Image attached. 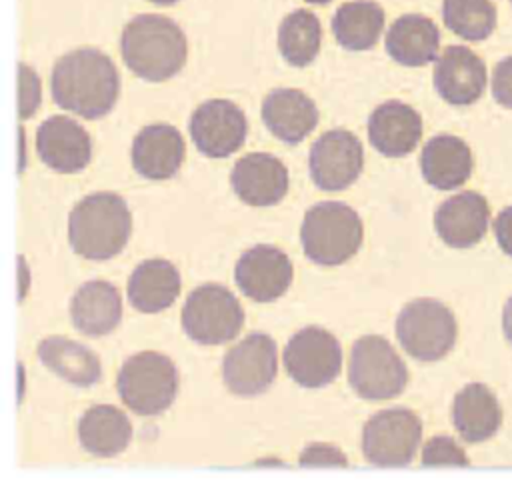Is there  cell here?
<instances>
[{
	"label": "cell",
	"instance_id": "cell-8",
	"mask_svg": "<svg viewBox=\"0 0 512 486\" xmlns=\"http://www.w3.org/2000/svg\"><path fill=\"white\" fill-rule=\"evenodd\" d=\"M244 310L236 296L220 284L194 288L182 308V328L198 344H224L240 332Z\"/></svg>",
	"mask_w": 512,
	"mask_h": 486
},
{
	"label": "cell",
	"instance_id": "cell-2",
	"mask_svg": "<svg viewBox=\"0 0 512 486\" xmlns=\"http://www.w3.org/2000/svg\"><path fill=\"white\" fill-rule=\"evenodd\" d=\"M124 64L148 82H162L176 76L188 56L186 36L180 26L158 14L132 18L120 38Z\"/></svg>",
	"mask_w": 512,
	"mask_h": 486
},
{
	"label": "cell",
	"instance_id": "cell-33",
	"mask_svg": "<svg viewBox=\"0 0 512 486\" xmlns=\"http://www.w3.org/2000/svg\"><path fill=\"white\" fill-rule=\"evenodd\" d=\"M38 104H40V80L30 66L20 64V118L22 120L30 118L38 110Z\"/></svg>",
	"mask_w": 512,
	"mask_h": 486
},
{
	"label": "cell",
	"instance_id": "cell-27",
	"mask_svg": "<svg viewBox=\"0 0 512 486\" xmlns=\"http://www.w3.org/2000/svg\"><path fill=\"white\" fill-rule=\"evenodd\" d=\"M132 438L128 416L110 404L88 408L78 422V440L94 456L110 458L120 454Z\"/></svg>",
	"mask_w": 512,
	"mask_h": 486
},
{
	"label": "cell",
	"instance_id": "cell-11",
	"mask_svg": "<svg viewBox=\"0 0 512 486\" xmlns=\"http://www.w3.org/2000/svg\"><path fill=\"white\" fill-rule=\"evenodd\" d=\"M308 166L312 182L320 190H344L364 168L362 142L348 130H328L312 144Z\"/></svg>",
	"mask_w": 512,
	"mask_h": 486
},
{
	"label": "cell",
	"instance_id": "cell-22",
	"mask_svg": "<svg viewBox=\"0 0 512 486\" xmlns=\"http://www.w3.org/2000/svg\"><path fill=\"white\" fill-rule=\"evenodd\" d=\"M474 158L464 140L452 134L430 138L420 154V170L424 180L438 190L460 188L472 174Z\"/></svg>",
	"mask_w": 512,
	"mask_h": 486
},
{
	"label": "cell",
	"instance_id": "cell-10",
	"mask_svg": "<svg viewBox=\"0 0 512 486\" xmlns=\"http://www.w3.org/2000/svg\"><path fill=\"white\" fill-rule=\"evenodd\" d=\"M342 366L338 340L320 326L298 330L284 348V368L288 376L304 388L330 384Z\"/></svg>",
	"mask_w": 512,
	"mask_h": 486
},
{
	"label": "cell",
	"instance_id": "cell-5",
	"mask_svg": "<svg viewBox=\"0 0 512 486\" xmlns=\"http://www.w3.org/2000/svg\"><path fill=\"white\" fill-rule=\"evenodd\" d=\"M116 388L126 408L140 416H156L174 402L178 372L168 356L138 352L122 364Z\"/></svg>",
	"mask_w": 512,
	"mask_h": 486
},
{
	"label": "cell",
	"instance_id": "cell-13",
	"mask_svg": "<svg viewBox=\"0 0 512 486\" xmlns=\"http://www.w3.org/2000/svg\"><path fill=\"white\" fill-rule=\"evenodd\" d=\"M188 130L194 146L202 154L226 158L244 144L248 124L244 112L234 102L212 98L194 110Z\"/></svg>",
	"mask_w": 512,
	"mask_h": 486
},
{
	"label": "cell",
	"instance_id": "cell-7",
	"mask_svg": "<svg viewBox=\"0 0 512 486\" xmlns=\"http://www.w3.org/2000/svg\"><path fill=\"white\" fill-rule=\"evenodd\" d=\"M348 382L360 398L388 400L406 388L408 370L386 338L368 334L352 346Z\"/></svg>",
	"mask_w": 512,
	"mask_h": 486
},
{
	"label": "cell",
	"instance_id": "cell-15",
	"mask_svg": "<svg viewBox=\"0 0 512 486\" xmlns=\"http://www.w3.org/2000/svg\"><path fill=\"white\" fill-rule=\"evenodd\" d=\"M36 152L48 168L62 174H74L88 166L92 158V140L76 120L56 114L38 126Z\"/></svg>",
	"mask_w": 512,
	"mask_h": 486
},
{
	"label": "cell",
	"instance_id": "cell-18",
	"mask_svg": "<svg viewBox=\"0 0 512 486\" xmlns=\"http://www.w3.org/2000/svg\"><path fill=\"white\" fill-rule=\"evenodd\" d=\"M490 220V206L478 192L466 190L444 200L434 212V228L444 244L470 248L478 244Z\"/></svg>",
	"mask_w": 512,
	"mask_h": 486
},
{
	"label": "cell",
	"instance_id": "cell-28",
	"mask_svg": "<svg viewBox=\"0 0 512 486\" xmlns=\"http://www.w3.org/2000/svg\"><path fill=\"white\" fill-rule=\"evenodd\" d=\"M40 362L58 374L62 380L74 386H92L102 378V366L98 356L64 336H48L38 344Z\"/></svg>",
	"mask_w": 512,
	"mask_h": 486
},
{
	"label": "cell",
	"instance_id": "cell-26",
	"mask_svg": "<svg viewBox=\"0 0 512 486\" xmlns=\"http://www.w3.org/2000/svg\"><path fill=\"white\" fill-rule=\"evenodd\" d=\"M440 32L436 24L420 14H404L394 20L386 34V52L402 66H426L436 60Z\"/></svg>",
	"mask_w": 512,
	"mask_h": 486
},
{
	"label": "cell",
	"instance_id": "cell-37",
	"mask_svg": "<svg viewBox=\"0 0 512 486\" xmlns=\"http://www.w3.org/2000/svg\"><path fill=\"white\" fill-rule=\"evenodd\" d=\"M502 330H504L506 340L512 344V296L508 298L504 312H502Z\"/></svg>",
	"mask_w": 512,
	"mask_h": 486
},
{
	"label": "cell",
	"instance_id": "cell-19",
	"mask_svg": "<svg viewBox=\"0 0 512 486\" xmlns=\"http://www.w3.org/2000/svg\"><path fill=\"white\" fill-rule=\"evenodd\" d=\"M422 138L420 114L398 100H388L374 108L368 118L370 144L388 158L410 154Z\"/></svg>",
	"mask_w": 512,
	"mask_h": 486
},
{
	"label": "cell",
	"instance_id": "cell-32",
	"mask_svg": "<svg viewBox=\"0 0 512 486\" xmlns=\"http://www.w3.org/2000/svg\"><path fill=\"white\" fill-rule=\"evenodd\" d=\"M466 452L450 436H434L424 444L422 466H468Z\"/></svg>",
	"mask_w": 512,
	"mask_h": 486
},
{
	"label": "cell",
	"instance_id": "cell-25",
	"mask_svg": "<svg viewBox=\"0 0 512 486\" xmlns=\"http://www.w3.org/2000/svg\"><path fill=\"white\" fill-rule=\"evenodd\" d=\"M180 294L178 268L164 258L140 262L128 280V300L138 312L154 314L174 304Z\"/></svg>",
	"mask_w": 512,
	"mask_h": 486
},
{
	"label": "cell",
	"instance_id": "cell-17",
	"mask_svg": "<svg viewBox=\"0 0 512 486\" xmlns=\"http://www.w3.org/2000/svg\"><path fill=\"white\" fill-rule=\"evenodd\" d=\"M434 86L452 106L474 104L486 88V66L466 46H448L434 66Z\"/></svg>",
	"mask_w": 512,
	"mask_h": 486
},
{
	"label": "cell",
	"instance_id": "cell-35",
	"mask_svg": "<svg viewBox=\"0 0 512 486\" xmlns=\"http://www.w3.org/2000/svg\"><path fill=\"white\" fill-rule=\"evenodd\" d=\"M492 96L500 106L512 110V56L500 60L494 66Z\"/></svg>",
	"mask_w": 512,
	"mask_h": 486
},
{
	"label": "cell",
	"instance_id": "cell-23",
	"mask_svg": "<svg viewBox=\"0 0 512 486\" xmlns=\"http://www.w3.org/2000/svg\"><path fill=\"white\" fill-rule=\"evenodd\" d=\"M70 318L76 330L86 336L110 334L122 318V300L106 280H90L82 284L70 302Z\"/></svg>",
	"mask_w": 512,
	"mask_h": 486
},
{
	"label": "cell",
	"instance_id": "cell-30",
	"mask_svg": "<svg viewBox=\"0 0 512 486\" xmlns=\"http://www.w3.org/2000/svg\"><path fill=\"white\" fill-rule=\"evenodd\" d=\"M322 30L318 18L308 10L290 12L278 28V48L282 58L296 66H308L320 50Z\"/></svg>",
	"mask_w": 512,
	"mask_h": 486
},
{
	"label": "cell",
	"instance_id": "cell-12",
	"mask_svg": "<svg viewBox=\"0 0 512 486\" xmlns=\"http://www.w3.org/2000/svg\"><path fill=\"white\" fill-rule=\"evenodd\" d=\"M222 378L236 396H258L276 378V344L268 334L254 332L228 350Z\"/></svg>",
	"mask_w": 512,
	"mask_h": 486
},
{
	"label": "cell",
	"instance_id": "cell-21",
	"mask_svg": "<svg viewBox=\"0 0 512 486\" xmlns=\"http://www.w3.org/2000/svg\"><path fill=\"white\" fill-rule=\"evenodd\" d=\"M262 120L278 140L298 144L316 128L318 108L304 92L278 88L264 98Z\"/></svg>",
	"mask_w": 512,
	"mask_h": 486
},
{
	"label": "cell",
	"instance_id": "cell-20",
	"mask_svg": "<svg viewBox=\"0 0 512 486\" xmlns=\"http://www.w3.org/2000/svg\"><path fill=\"white\" fill-rule=\"evenodd\" d=\"M132 166L150 180L172 178L184 160L182 134L170 124L144 126L132 142Z\"/></svg>",
	"mask_w": 512,
	"mask_h": 486
},
{
	"label": "cell",
	"instance_id": "cell-36",
	"mask_svg": "<svg viewBox=\"0 0 512 486\" xmlns=\"http://www.w3.org/2000/svg\"><path fill=\"white\" fill-rule=\"evenodd\" d=\"M494 236L502 252H506L512 258V206L500 210V214L496 216Z\"/></svg>",
	"mask_w": 512,
	"mask_h": 486
},
{
	"label": "cell",
	"instance_id": "cell-38",
	"mask_svg": "<svg viewBox=\"0 0 512 486\" xmlns=\"http://www.w3.org/2000/svg\"><path fill=\"white\" fill-rule=\"evenodd\" d=\"M152 4H158V6H170V4H176L178 0H150Z\"/></svg>",
	"mask_w": 512,
	"mask_h": 486
},
{
	"label": "cell",
	"instance_id": "cell-9",
	"mask_svg": "<svg viewBox=\"0 0 512 486\" xmlns=\"http://www.w3.org/2000/svg\"><path fill=\"white\" fill-rule=\"evenodd\" d=\"M422 438V422L408 408H388L374 414L362 430L364 458L382 468L410 464Z\"/></svg>",
	"mask_w": 512,
	"mask_h": 486
},
{
	"label": "cell",
	"instance_id": "cell-1",
	"mask_svg": "<svg viewBox=\"0 0 512 486\" xmlns=\"http://www.w3.org/2000/svg\"><path fill=\"white\" fill-rule=\"evenodd\" d=\"M50 90L60 108L86 120H96L114 108L120 78L114 62L104 52L78 48L54 64Z\"/></svg>",
	"mask_w": 512,
	"mask_h": 486
},
{
	"label": "cell",
	"instance_id": "cell-29",
	"mask_svg": "<svg viewBox=\"0 0 512 486\" xmlns=\"http://www.w3.org/2000/svg\"><path fill=\"white\" fill-rule=\"evenodd\" d=\"M384 28V10L370 0H352L342 4L332 18V32L346 50L372 48Z\"/></svg>",
	"mask_w": 512,
	"mask_h": 486
},
{
	"label": "cell",
	"instance_id": "cell-3",
	"mask_svg": "<svg viewBox=\"0 0 512 486\" xmlns=\"http://www.w3.org/2000/svg\"><path fill=\"white\" fill-rule=\"evenodd\" d=\"M132 232V216L122 196L94 192L84 196L68 216V240L88 260H108L122 252Z\"/></svg>",
	"mask_w": 512,
	"mask_h": 486
},
{
	"label": "cell",
	"instance_id": "cell-24",
	"mask_svg": "<svg viewBox=\"0 0 512 486\" xmlns=\"http://www.w3.org/2000/svg\"><path fill=\"white\" fill-rule=\"evenodd\" d=\"M452 422L464 442L478 444L498 432L502 408L488 386L472 382L454 396Z\"/></svg>",
	"mask_w": 512,
	"mask_h": 486
},
{
	"label": "cell",
	"instance_id": "cell-31",
	"mask_svg": "<svg viewBox=\"0 0 512 486\" xmlns=\"http://www.w3.org/2000/svg\"><path fill=\"white\" fill-rule=\"evenodd\" d=\"M444 24L470 42L486 40L496 28V8L490 0H444Z\"/></svg>",
	"mask_w": 512,
	"mask_h": 486
},
{
	"label": "cell",
	"instance_id": "cell-14",
	"mask_svg": "<svg viewBox=\"0 0 512 486\" xmlns=\"http://www.w3.org/2000/svg\"><path fill=\"white\" fill-rule=\"evenodd\" d=\"M234 280L240 292L250 300L272 302L288 290L292 282V262L280 248L256 244L238 258Z\"/></svg>",
	"mask_w": 512,
	"mask_h": 486
},
{
	"label": "cell",
	"instance_id": "cell-6",
	"mask_svg": "<svg viewBox=\"0 0 512 486\" xmlns=\"http://www.w3.org/2000/svg\"><path fill=\"white\" fill-rule=\"evenodd\" d=\"M456 336V318L452 310L438 300H412L396 318V338L400 346L420 362L444 358L454 348Z\"/></svg>",
	"mask_w": 512,
	"mask_h": 486
},
{
	"label": "cell",
	"instance_id": "cell-34",
	"mask_svg": "<svg viewBox=\"0 0 512 486\" xmlns=\"http://www.w3.org/2000/svg\"><path fill=\"white\" fill-rule=\"evenodd\" d=\"M300 466H348L346 456L330 444H310L300 454Z\"/></svg>",
	"mask_w": 512,
	"mask_h": 486
},
{
	"label": "cell",
	"instance_id": "cell-4",
	"mask_svg": "<svg viewBox=\"0 0 512 486\" xmlns=\"http://www.w3.org/2000/svg\"><path fill=\"white\" fill-rule=\"evenodd\" d=\"M364 238V226L356 210L342 202H320L302 220L300 242L304 254L320 266H338L350 260Z\"/></svg>",
	"mask_w": 512,
	"mask_h": 486
},
{
	"label": "cell",
	"instance_id": "cell-39",
	"mask_svg": "<svg viewBox=\"0 0 512 486\" xmlns=\"http://www.w3.org/2000/svg\"><path fill=\"white\" fill-rule=\"evenodd\" d=\"M306 2H310V4H328L330 0H306Z\"/></svg>",
	"mask_w": 512,
	"mask_h": 486
},
{
	"label": "cell",
	"instance_id": "cell-16",
	"mask_svg": "<svg viewBox=\"0 0 512 486\" xmlns=\"http://www.w3.org/2000/svg\"><path fill=\"white\" fill-rule=\"evenodd\" d=\"M230 184L244 204L272 206L288 192V170L276 156L252 152L234 164Z\"/></svg>",
	"mask_w": 512,
	"mask_h": 486
}]
</instances>
